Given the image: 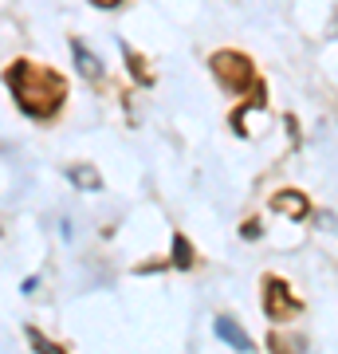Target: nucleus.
Returning a JSON list of instances; mask_svg holds the SVG:
<instances>
[{
  "label": "nucleus",
  "instance_id": "nucleus-2",
  "mask_svg": "<svg viewBox=\"0 0 338 354\" xmlns=\"http://www.w3.org/2000/svg\"><path fill=\"white\" fill-rule=\"evenodd\" d=\"M213 75L225 83L228 91H244L256 83V67H252L248 55H240V51H216L213 55Z\"/></svg>",
  "mask_w": 338,
  "mask_h": 354
},
{
  "label": "nucleus",
  "instance_id": "nucleus-7",
  "mask_svg": "<svg viewBox=\"0 0 338 354\" xmlns=\"http://www.w3.org/2000/svg\"><path fill=\"white\" fill-rule=\"evenodd\" d=\"M67 181L71 185H79V189H102V177H99V169H91V165H71L67 169Z\"/></svg>",
  "mask_w": 338,
  "mask_h": 354
},
{
  "label": "nucleus",
  "instance_id": "nucleus-4",
  "mask_svg": "<svg viewBox=\"0 0 338 354\" xmlns=\"http://www.w3.org/2000/svg\"><path fill=\"white\" fill-rule=\"evenodd\" d=\"M213 330L216 335H220V339L228 342V346H232V351H252V346H256V342L248 339V335H244V327H240L236 319H228V315H220L213 323Z\"/></svg>",
  "mask_w": 338,
  "mask_h": 354
},
{
  "label": "nucleus",
  "instance_id": "nucleus-8",
  "mask_svg": "<svg viewBox=\"0 0 338 354\" xmlns=\"http://www.w3.org/2000/svg\"><path fill=\"white\" fill-rule=\"evenodd\" d=\"M173 264L177 268H193V248H189V241L177 232L173 236Z\"/></svg>",
  "mask_w": 338,
  "mask_h": 354
},
{
  "label": "nucleus",
  "instance_id": "nucleus-10",
  "mask_svg": "<svg viewBox=\"0 0 338 354\" xmlns=\"http://www.w3.org/2000/svg\"><path fill=\"white\" fill-rule=\"evenodd\" d=\"M91 4H95V8H118L122 0H91Z\"/></svg>",
  "mask_w": 338,
  "mask_h": 354
},
{
  "label": "nucleus",
  "instance_id": "nucleus-5",
  "mask_svg": "<svg viewBox=\"0 0 338 354\" xmlns=\"http://www.w3.org/2000/svg\"><path fill=\"white\" fill-rule=\"evenodd\" d=\"M71 55H75V67H79V75L83 79H102V64H99V55H91V48L83 44V39H71Z\"/></svg>",
  "mask_w": 338,
  "mask_h": 354
},
{
  "label": "nucleus",
  "instance_id": "nucleus-1",
  "mask_svg": "<svg viewBox=\"0 0 338 354\" xmlns=\"http://www.w3.org/2000/svg\"><path fill=\"white\" fill-rule=\"evenodd\" d=\"M4 87L12 91L16 106L28 114V118H39L48 122L59 114V106L67 102V79L59 71H51L44 64H32V59H16L8 71H4Z\"/></svg>",
  "mask_w": 338,
  "mask_h": 354
},
{
  "label": "nucleus",
  "instance_id": "nucleus-6",
  "mask_svg": "<svg viewBox=\"0 0 338 354\" xmlns=\"http://www.w3.org/2000/svg\"><path fill=\"white\" fill-rule=\"evenodd\" d=\"M272 209L299 221V216H307V197H303V193H295V189H288V193H279L276 201H272Z\"/></svg>",
  "mask_w": 338,
  "mask_h": 354
},
{
  "label": "nucleus",
  "instance_id": "nucleus-3",
  "mask_svg": "<svg viewBox=\"0 0 338 354\" xmlns=\"http://www.w3.org/2000/svg\"><path fill=\"white\" fill-rule=\"evenodd\" d=\"M295 299H291V291H288V283L279 276H267L263 279V311H267V319H276V323H283V319L295 311Z\"/></svg>",
  "mask_w": 338,
  "mask_h": 354
},
{
  "label": "nucleus",
  "instance_id": "nucleus-9",
  "mask_svg": "<svg viewBox=\"0 0 338 354\" xmlns=\"http://www.w3.org/2000/svg\"><path fill=\"white\" fill-rule=\"evenodd\" d=\"M24 335H28V342H32V346H36V351H44V354H63V346H59V342L44 339V335H39L36 327H28Z\"/></svg>",
  "mask_w": 338,
  "mask_h": 354
}]
</instances>
